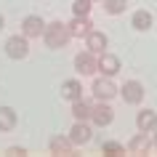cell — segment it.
Here are the masks:
<instances>
[{"instance_id":"5","label":"cell","mask_w":157,"mask_h":157,"mask_svg":"<svg viewBox=\"0 0 157 157\" xmlns=\"http://www.w3.org/2000/svg\"><path fill=\"white\" fill-rule=\"evenodd\" d=\"M3 48H6V56H8V59L21 61V59L29 56V37H24L21 32H19V35H11Z\"/></svg>"},{"instance_id":"14","label":"cell","mask_w":157,"mask_h":157,"mask_svg":"<svg viewBox=\"0 0 157 157\" xmlns=\"http://www.w3.org/2000/svg\"><path fill=\"white\" fill-rule=\"evenodd\" d=\"M152 147H155V144L149 139V133H144V131H139L131 141H128V152H131V155H149Z\"/></svg>"},{"instance_id":"7","label":"cell","mask_w":157,"mask_h":157,"mask_svg":"<svg viewBox=\"0 0 157 157\" xmlns=\"http://www.w3.org/2000/svg\"><path fill=\"white\" fill-rule=\"evenodd\" d=\"M69 141H72L75 147H83V144H88V141L93 139V125L91 120H75V125L69 128Z\"/></svg>"},{"instance_id":"11","label":"cell","mask_w":157,"mask_h":157,"mask_svg":"<svg viewBox=\"0 0 157 157\" xmlns=\"http://www.w3.org/2000/svg\"><path fill=\"white\" fill-rule=\"evenodd\" d=\"M85 96V88H83V83H80V77H69V80H64L61 83V99L64 101H77V99H83Z\"/></svg>"},{"instance_id":"9","label":"cell","mask_w":157,"mask_h":157,"mask_svg":"<svg viewBox=\"0 0 157 157\" xmlns=\"http://www.w3.org/2000/svg\"><path fill=\"white\" fill-rule=\"evenodd\" d=\"M67 27H69L72 40H85V35L93 29V21H91V16H72L67 21Z\"/></svg>"},{"instance_id":"2","label":"cell","mask_w":157,"mask_h":157,"mask_svg":"<svg viewBox=\"0 0 157 157\" xmlns=\"http://www.w3.org/2000/svg\"><path fill=\"white\" fill-rule=\"evenodd\" d=\"M91 93H93V99H96V101H112L117 93H120V88L115 85L112 77H107V75H96L93 83H91Z\"/></svg>"},{"instance_id":"15","label":"cell","mask_w":157,"mask_h":157,"mask_svg":"<svg viewBox=\"0 0 157 157\" xmlns=\"http://www.w3.org/2000/svg\"><path fill=\"white\" fill-rule=\"evenodd\" d=\"M51 149V155H59V157H67V155H72L75 152V144L69 141V136H53L48 144Z\"/></svg>"},{"instance_id":"4","label":"cell","mask_w":157,"mask_h":157,"mask_svg":"<svg viewBox=\"0 0 157 157\" xmlns=\"http://www.w3.org/2000/svg\"><path fill=\"white\" fill-rule=\"evenodd\" d=\"M117 96H120L128 107H139L141 101H144V96H147V91H144V83H141V80H125V83L120 85V93H117Z\"/></svg>"},{"instance_id":"8","label":"cell","mask_w":157,"mask_h":157,"mask_svg":"<svg viewBox=\"0 0 157 157\" xmlns=\"http://www.w3.org/2000/svg\"><path fill=\"white\" fill-rule=\"evenodd\" d=\"M45 24H48V21H43V16H37V13H29V16L21 19V35H24V37H29V40H35V37H43V29H45Z\"/></svg>"},{"instance_id":"21","label":"cell","mask_w":157,"mask_h":157,"mask_svg":"<svg viewBox=\"0 0 157 157\" xmlns=\"http://www.w3.org/2000/svg\"><path fill=\"white\" fill-rule=\"evenodd\" d=\"M93 0H75L72 3V16H91Z\"/></svg>"},{"instance_id":"6","label":"cell","mask_w":157,"mask_h":157,"mask_svg":"<svg viewBox=\"0 0 157 157\" xmlns=\"http://www.w3.org/2000/svg\"><path fill=\"white\" fill-rule=\"evenodd\" d=\"M91 125L93 128H107V125H112V120H115V109L109 107V101H96L91 107Z\"/></svg>"},{"instance_id":"17","label":"cell","mask_w":157,"mask_h":157,"mask_svg":"<svg viewBox=\"0 0 157 157\" xmlns=\"http://www.w3.org/2000/svg\"><path fill=\"white\" fill-rule=\"evenodd\" d=\"M19 123V115L13 107H0V133H11Z\"/></svg>"},{"instance_id":"12","label":"cell","mask_w":157,"mask_h":157,"mask_svg":"<svg viewBox=\"0 0 157 157\" xmlns=\"http://www.w3.org/2000/svg\"><path fill=\"white\" fill-rule=\"evenodd\" d=\"M85 48L91 51V53H104V51L109 48V40H107V35L99 32V29H91V32L85 35Z\"/></svg>"},{"instance_id":"22","label":"cell","mask_w":157,"mask_h":157,"mask_svg":"<svg viewBox=\"0 0 157 157\" xmlns=\"http://www.w3.org/2000/svg\"><path fill=\"white\" fill-rule=\"evenodd\" d=\"M6 155H11V157H21V155H27V149H24V147H8V149H6Z\"/></svg>"},{"instance_id":"18","label":"cell","mask_w":157,"mask_h":157,"mask_svg":"<svg viewBox=\"0 0 157 157\" xmlns=\"http://www.w3.org/2000/svg\"><path fill=\"white\" fill-rule=\"evenodd\" d=\"M91 101H85V96L83 99H77V101H72V117L75 120H88L91 117Z\"/></svg>"},{"instance_id":"3","label":"cell","mask_w":157,"mask_h":157,"mask_svg":"<svg viewBox=\"0 0 157 157\" xmlns=\"http://www.w3.org/2000/svg\"><path fill=\"white\" fill-rule=\"evenodd\" d=\"M72 67H75V72L80 75V77H93V75H99V56L85 48L72 59Z\"/></svg>"},{"instance_id":"16","label":"cell","mask_w":157,"mask_h":157,"mask_svg":"<svg viewBox=\"0 0 157 157\" xmlns=\"http://www.w3.org/2000/svg\"><path fill=\"white\" fill-rule=\"evenodd\" d=\"M136 128L144 133H152L157 128V112L155 109H141L139 115H136Z\"/></svg>"},{"instance_id":"25","label":"cell","mask_w":157,"mask_h":157,"mask_svg":"<svg viewBox=\"0 0 157 157\" xmlns=\"http://www.w3.org/2000/svg\"><path fill=\"white\" fill-rule=\"evenodd\" d=\"M93 3H101V0H93Z\"/></svg>"},{"instance_id":"24","label":"cell","mask_w":157,"mask_h":157,"mask_svg":"<svg viewBox=\"0 0 157 157\" xmlns=\"http://www.w3.org/2000/svg\"><path fill=\"white\" fill-rule=\"evenodd\" d=\"M3 27H6V19H3V13H0V29H3Z\"/></svg>"},{"instance_id":"23","label":"cell","mask_w":157,"mask_h":157,"mask_svg":"<svg viewBox=\"0 0 157 157\" xmlns=\"http://www.w3.org/2000/svg\"><path fill=\"white\" fill-rule=\"evenodd\" d=\"M152 133H155V136H152V144H155V149H157V128H155Z\"/></svg>"},{"instance_id":"1","label":"cell","mask_w":157,"mask_h":157,"mask_svg":"<svg viewBox=\"0 0 157 157\" xmlns=\"http://www.w3.org/2000/svg\"><path fill=\"white\" fill-rule=\"evenodd\" d=\"M69 40H72V35H69V27H67L64 21H48L45 29H43V43H45L51 51L67 48Z\"/></svg>"},{"instance_id":"13","label":"cell","mask_w":157,"mask_h":157,"mask_svg":"<svg viewBox=\"0 0 157 157\" xmlns=\"http://www.w3.org/2000/svg\"><path fill=\"white\" fill-rule=\"evenodd\" d=\"M152 24H155V16H152V11H147V8L133 11V16H131V27L136 29V32H149V29H152Z\"/></svg>"},{"instance_id":"20","label":"cell","mask_w":157,"mask_h":157,"mask_svg":"<svg viewBox=\"0 0 157 157\" xmlns=\"http://www.w3.org/2000/svg\"><path fill=\"white\" fill-rule=\"evenodd\" d=\"M101 152L104 155H112V157H120V155H128V147L120 144V141H104L101 144Z\"/></svg>"},{"instance_id":"19","label":"cell","mask_w":157,"mask_h":157,"mask_svg":"<svg viewBox=\"0 0 157 157\" xmlns=\"http://www.w3.org/2000/svg\"><path fill=\"white\" fill-rule=\"evenodd\" d=\"M101 6H104V13L109 16H120L128 11V0H101Z\"/></svg>"},{"instance_id":"10","label":"cell","mask_w":157,"mask_h":157,"mask_svg":"<svg viewBox=\"0 0 157 157\" xmlns=\"http://www.w3.org/2000/svg\"><path fill=\"white\" fill-rule=\"evenodd\" d=\"M123 69V64H120V56H115V53H109V51H104V53H99V75H107V77H115L117 72Z\"/></svg>"}]
</instances>
